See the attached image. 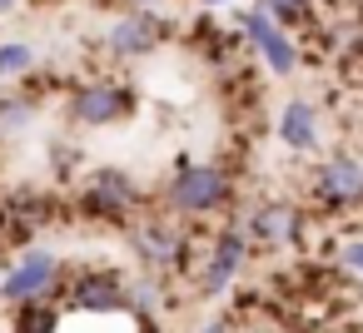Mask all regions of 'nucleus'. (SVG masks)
Wrapping results in <instances>:
<instances>
[{
	"mask_svg": "<svg viewBox=\"0 0 363 333\" xmlns=\"http://www.w3.org/2000/svg\"><path fill=\"white\" fill-rule=\"evenodd\" d=\"M75 209H80L85 219H95V224H125V219H135V209H140V184H135L130 169L100 164V169L85 174V184H80V194H75Z\"/></svg>",
	"mask_w": 363,
	"mask_h": 333,
	"instance_id": "1",
	"label": "nucleus"
},
{
	"mask_svg": "<svg viewBox=\"0 0 363 333\" xmlns=\"http://www.w3.org/2000/svg\"><path fill=\"white\" fill-rule=\"evenodd\" d=\"M135 293L125 283L120 269L110 264H65V308H80V313H130Z\"/></svg>",
	"mask_w": 363,
	"mask_h": 333,
	"instance_id": "2",
	"label": "nucleus"
},
{
	"mask_svg": "<svg viewBox=\"0 0 363 333\" xmlns=\"http://www.w3.org/2000/svg\"><path fill=\"white\" fill-rule=\"evenodd\" d=\"M229 199H234V179L219 164H179V174L164 184V204L189 219H204V214L224 209Z\"/></svg>",
	"mask_w": 363,
	"mask_h": 333,
	"instance_id": "3",
	"label": "nucleus"
},
{
	"mask_svg": "<svg viewBox=\"0 0 363 333\" xmlns=\"http://www.w3.org/2000/svg\"><path fill=\"white\" fill-rule=\"evenodd\" d=\"M234 26H239V35H244V50H249V55H264V65H269L274 75H294V70H298V55H303L298 40H294L289 30H279L264 6L239 11Z\"/></svg>",
	"mask_w": 363,
	"mask_h": 333,
	"instance_id": "4",
	"label": "nucleus"
},
{
	"mask_svg": "<svg viewBox=\"0 0 363 333\" xmlns=\"http://www.w3.org/2000/svg\"><path fill=\"white\" fill-rule=\"evenodd\" d=\"M135 90L130 85H115V80H90L80 90H70V120L85 125V130H110V125H125L135 115Z\"/></svg>",
	"mask_w": 363,
	"mask_h": 333,
	"instance_id": "5",
	"label": "nucleus"
},
{
	"mask_svg": "<svg viewBox=\"0 0 363 333\" xmlns=\"http://www.w3.org/2000/svg\"><path fill=\"white\" fill-rule=\"evenodd\" d=\"M60 269H65L60 254H50V249H26V254L6 269V278H0V298H6L11 308H21V303H40V298H50Z\"/></svg>",
	"mask_w": 363,
	"mask_h": 333,
	"instance_id": "6",
	"label": "nucleus"
},
{
	"mask_svg": "<svg viewBox=\"0 0 363 333\" xmlns=\"http://www.w3.org/2000/svg\"><path fill=\"white\" fill-rule=\"evenodd\" d=\"M169 35H174V26H169L164 16H155V11H130V16H120V21L105 30V50H110V60H145V55H155Z\"/></svg>",
	"mask_w": 363,
	"mask_h": 333,
	"instance_id": "7",
	"label": "nucleus"
},
{
	"mask_svg": "<svg viewBox=\"0 0 363 333\" xmlns=\"http://www.w3.org/2000/svg\"><path fill=\"white\" fill-rule=\"evenodd\" d=\"M244 259H249V239H244V229H239V224L219 229V239L209 244V254H204V264H199V273H194L199 298H219V293L239 278Z\"/></svg>",
	"mask_w": 363,
	"mask_h": 333,
	"instance_id": "8",
	"label": "nucleus"
},
{
	"mask_svg": "<svg viewBox=\"0 0 363 333\" xmlns=\"http://www.w3.org/2000/svg\"><path fill=\"white\" fill-rule=\"evenodd\" d=\"M308 194H313V204H323L333 214L338 209H363V164L353 154L323 159L313 169V179H308Z\"/></svg>",
	"mask_w": 363,
	"mask_h": 333,
	"instance_id": "9",
	"label": "nucleus"
},
{
	"mask_svg": "<svg viewBox=\"0 0 363 333\" xmlns=\"http://www.w3.org/2000/svg\"><path fill=\"white\" fill-rule=\"evenodd\" d=\"M303 219H308V209H289V204H264V209H254L239 229H244V239H249V249H298V239H303Z\"/></svg>",
	"mask_w": 363,
	"mask_h": 333,
	"instance_id": "10",
	"label": "nucleus"
},
{
	"mask_svg": "<svg viewBox=\"0 0 363 333\" xmlns=\"http://www.w3.org/2000/svg\"><path fill=\"white\" fill-rule=\"evenodd\" d=\"M279 140H284V149H294V154H308V149H318V110H313V100H303V95H294V100H284V110H279Z\"/></svg>",
	"mask_w": 363,
	"mask_h": 333,
	"instance_id": "11",
	"label": "nucleus"
},
{
	"mask_svg": "<svg viewBox=\"0 0 363 333\" xmlns=\"http://www.w3.org/2000/svg\"><path fill=\"white\" fill-rule=\"evenodd\" d=\"M40 115V100L26 95V90H11V95H0V145L6 140H21Z\"/></svg>",
	"mask_w": 363,
	"mask_h": 333,
	"instance_id": "12",
	"label": "nucleus"
},
{
	"mask_svg": "<svg viewBox=\"0 0 363 333\" xmlns=\"http://www.w3.org/2000/svg\"><path fill=\"white\" fill-rule=\"evenodd\" d=\"M11 333H55V308L40 298V303H21L16 318H11Z\"/></svg>",
	"mask_w": 363,
	"mask_h": 333,
	"instance_id": "13",
	"label": "nucleus"
},
{
	"mask_svg": "<svg viewBox=\"0 0 363 333\" xmlns=\"http://www.w3.org/2000/svg\"><path fill=\"white\" fill-rule=\"evenodd\" d=\"M35 70V50L26 40H6L0 45V80H16V75H30Z\"/></svg>",
	"mask_w": 363,
	"mask_h": 333,
	"instance_id": "14",
	"label": "nucleus"
},
{
	"mask_svg": "<svg viewBox=\"0 0 363 333\" xmlns=\"http://www.w3.org/2000/svg\"><path fill=\"white\" fill-rule=\"evenodd\" d=\"M50 159H55V174L65 179L75 164H85V149H80V145H70V140H55V145H50Z\"/></svg>",
	"mask_w": 363,
	"mask_h": 333,
	"instance_id": "15",
	"label": "nucleus"
},
{
	"mask_svg": "<svg viewBox=\"0 0 363 333\" xmlns=\"http://www.w3.org/2000/svg\"><path fill=\"white\" fill-rule=\"evenodd\" d=\"M338 254H343V269H348L353 278H363V239H348Z\"/></svg>",
	"mask_w": 363,
	"mask_h": 333,
	"instance_id": "16",
	"label": "nucleus"
},
{
	"mask_svg": "<svg viewBox=\"0 0 363 333\" xmlns=\"http://www.w3.org/2000/svg\"><path fill=\"white\" fill-rule=\"evenodd\" d=\"M264 11H313V0H264Z\"/></svg>",
	"mask_w": 363,
	"mask_h": 333,
	"instance_id": "17",
	"label": "nucleus"
},
{
	"mask_svg": "<svg viewBox=\"0 0 363 333\" xmlns=\"http://www.w3.org/2000/svg\"><path fill=\"white\" fill-rule=\"evenodd\" d=\"M120 6H135V11H155L160 0H120Z\"/></svg>",
	"mask_w": 363,
	"mask_h": 333,
	"instance_id": "18",
	"label": "nucleus"
},
{
	"mask_svg": "<svg viewBox=\"0 0 363 333\" xmlns=\"http://www.w3.org/2000/svg\"><path fill=\"white\" fill-rule=\"evenodd\" d=\"M16 6H21V0H0V16H11Z\"/></svg>",
	"mask_w": 363,
	"mask_h": 333,
	"instance_id": "19",
	"label": "nucleus"
},
{
	"mask_svg": "<svg viewBox=\"0 0 363 333\" xmlns=\"http://www.w3.org/2000/svg\"><path fill=\"white\" fill-rule=\"evenodd\" d=\"M194 6H204V11H214V6H229V0H194Z\"/></svg>",
	"mask_w": 363,
	"mask_h": 333,
	"instance_id": "20",
	"label": "nucleus"
},
{
	"mask_svg": "<svg viewBox=\"0 0 363 333\" xmlns=\"http://www.w3.org/2000/svg\"><path fill=\"white\" fill-rule=\"evenodd\" d=\"M140 333H164V328L160 323H140Z\"/></svg>",
	"mask_w": 363,
	"mask_h": 333,
	"instance_id": "21",
	"label": "nucleus"
},
{
	"mask_svg": "<svg viewBox=\"0 0 363 333\" xmlns=\"http://www.w3.org/2000/svg\"><path fill=\"white\" fill-rule=\"evenodd\" d=\"M333 333H363V328H353V323H338V328H333Z\"/></svg>",
	"mask_w": 363,
	"mask_h": 333,
	"instance_id": "22",
	"label": "nucleus"
},
{
	"mask_svg": "<svg viewBox=\"0 0 363 333\" xmlns=\"http://www.w3.org/2000/svg\"><path fill=\"white\" fill-rule=\"evenodd\" d=\"M199 333H224V323H209V328H199Z\"/></svg>",
	"mask_w": 363,
	"mask_h": 333,
	"instance_id": "23",
	"label": "nucleus"
}]
</instances>
